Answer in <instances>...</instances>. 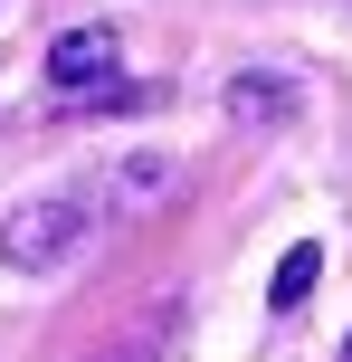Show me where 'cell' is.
Listing matches in <instances>:
<instances>
[{"label":"cell","mask_w":352,"mask_h":362,"mask_svg":"<svg viewBox=\"0 0 352 362\" xmlns=\"http://www.w3.org/2000/svg\"><path fill=\"white\" fill-rule=\"evenodd\" d=\"M48 95L57 105H152L143 86H124V38H114L105 19L48 38Z\"/></svg>","instance_id":"6da1fadb"},{"label":"cell","mask_w":352,"mask_h":362,"mask_svg":"<svg viewBox=\"0 0 352 362\" xmlns=\"http://www.w3.org/2000/svg\"><path fill=\"white\" fill-rule=\"evenodd\" d=\"M67 248H76V200H67V191H57V200H19V210H10V229H0V257H10L19 276L57 267Z\"/></svg>","instance_id":"7a4b0ae2"},{"label":"cell","mask_w":352,"mask_h":362,"mask_svg":"<svg viewBox=\"0 0 352 362\" xmlns=\"http://www.w3.org/2000/svg\"><path fill=\"white\" fill-rule=\"evenodd\" d=\"M229 115H238V124H286V115H296V86H286V76H238V86H229Z\"/></svg>","instance_id":"3957f363"},{"label":"cell","mask_w":352,"mask_h":362,"mask_svg":"<svg viewBox=\"0 0 352 362\" xmlns=\"http://www.w3.org/2000/svg\"><path fill=\"white\" fill-rule=\"evenodd\" d=\"M315 276H324V248H315V238H296V248L277 257V286H267V305H277V315H296L305 296H315Z\"/></svg>","instance_id":"277c9868"},{"label":"cell","mask_w":352,"mask_h":362,"mask_svg":"<svg viewBox=\"0 0 352 362\" xmlns=\"http://www.w3.org/2000/svg\"><path fill=\"white\" fill-rule=\"evenodd\" d=\"M343 362H352V334H343Z\"/></svg>","instance_id":"5b68a950"}]
</instances>
